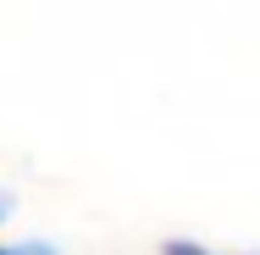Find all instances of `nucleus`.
I'll use <instances>...</instances> for the list:
<instances>
[{
    "instance_id": "obj_1",
    "label": "nucleus",
    "mask_w": 260,
    "mask_h": 255,
    "mask_svg": "<svg viewBox=\"0 0 260 255\" xmlns=\"http://www.w3.org/2000/svg\"><path fill=\"white\" fill-rule=\"evenodd\" d=\"M166 255H210V250H200V244H166Z\"/></svg>"
},
{
    "instance_id": "obj_2",
    "label": "nucleus",
    "mask_w": 260,
    "mask_h": 255,
    "mask_svg": "<svg viewBox=\"0 0 260 255\" xmlns=\"http://www.w3.org/2000/svg\"><path fill=\"white\" fill-rule=\"evenodd\" d=\"M0 255H22V250H0Z\"/></svg>"
}]
</instances>
